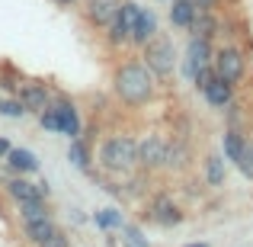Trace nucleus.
<instances>
[{
  "label": "nucleus",
  "instance_id": "obj_1",
  "mask_svg": "<svg viewBox=\"0 0 253 247\" xmlns=\"http://www.w3.org/2000/svg\"><path fill=\"white\" fill-rule=\"evenodd\" d=\"M116 90H119V97H122L125 103L141 106V103H148V99L154 97V81H151L148 68H141V64H125V68H119V74H116Z\"/></svg>",
  "mask_w": 253,
  "mask_h": 247
},
{
  "label": "nucleus",
  "instance_id": "obj_2",
  "mask_svg": "<svg viewBox=\"0 0 253 247\" xmlns=\"http://www.w3.org/2000/svg\"><path fill=\"white\" fill-rule=\"evenodd\" d=\"M99 157H103V164L112 167V170H128V167L138 161V145L125 135L109 138V142L103 145V151H99Z\"/></svg>",
  "mask_w": 253,
  "mask_h": 247
},
{
  "label": "nucleus",
  "instance_id": "obj_3",
  "mask_svg": "<svg viewBox=\"0 0 253 247\" xmlns=\"http://www.w3.org/2000/svg\"><path fill=\"white\" fill-rule=\"evenodd\" d=\"M144 58H148V68L161 77L173 71V45L167 39H148L144 42Z\"/></svg>",
  "mask_w": 253,
  "mask_h": 247
},
{
  "label": "nucleus",
  "instance_id": "obj_4",
  "mask_svg": "<svg viewBox=\"0 0 253 247\" xmlns=\"http://www.w3.org/2000/svg\"><path fill=\"white\" fill-rule=\"evenodd\" d=\"M215 77H221V81L228 84H237L244 77V55L234 49H221L215 58Z\"/></svg>",
  "mask_w": 253,
  "mask_h": 247
},
{
  "label": "nucleus",
  "instance_id": "obj_5",
  "mask_svg": "<svg viewBox=\"0 0 253 247\" xmlns=\"http://www.w3.org/2000/svg\"><path fill=\"white\" fill-rule=\"evenodd\" d=\"M55 119H58V129L64 132V135H81V119H77V109H74V103H68V99H58L55 106Z\"/></svg>",
  "mask_w": 253,
  "mask_h": 247
},
{
  "label": "nucleus",
  "instance_id": "obj_6",
  "mask_svg": "<svg viewBox=\"0 0 253 247\" xmlns=\"http://www.w3.org/2000/svg\"><path fill=\"white\" fill-rule=\"evenodd\" d=\"M164 138L161 135H148L141 145H138V161H141L144 167H161L164 164Z\"/></svg>",
  "mask_w": 253,
  "mask_h": 247
},
{
  "label": "nucleus",
  "instance_id": "obj_7",
  "mask_svg": "<svg viewBox=\"0 0 253 247\" xmlns=\"http://www.w3.org/2000/svg\"><path fill=\"white\" fill-rule=\"evenodd\" d=\"M19 103L26 106V109H48V90H45V84H26L23 93H19Z\"/></svg>",
  "mask_w": 253,
  "mask_h": 247
},
{
  "label": "nucleus",
  "instance_id": "obj_8",
  "mask_svg": "<svg viewBox=\"0 0 253 247\" xmlns=\"http://www.w3.org/2000/svg\"><path fill=\"white\" fill-rule=\"evenodd\" d=\"M119 13V0H86V16L96 26H106Z\"/></svg>",
  "mask_w": 253,
  "mask_h": 247
},
{
  "label": "nucleus",
  "instance_id": "obj_9",
  "mask_svg": "<svg viewBox=\"0 0 253 247\" xmlns=\"http://www.w3.org/2000/svg\"><path fill=\"white\" fill-rule=\"evenodd\" d=\"M202 93H205V99H209L211 106H228L231 103V84L221 81V77H215V74L209 77V84L202 87Z\"/></svg>",
  "mask_w": 253,
  "mask_h": 247
},
{
  "label": "nucleus",
  "instance_id": "obj_10",
  "mask_svg": "<svg viewBox=\"0 0 253 247\" xmlns=\"http://www.w3.org/2000/svg\"><path fill=\"white\" fill-rule=\"evenodd\" d=\"M154 32H157V19H154V13H148V10H138V19L131 23V36L128 39H135V42H148V39H154Z\"/></svg>",
  "mask_w": 253,
  "mask_h": 247
},
{
  "label": "nucleus",
  "instance_id": "obj_11",
  "mask_svg": "<svg viewBox=\"0 0 253 247\" xmlns=\"http://www.w3.org/2000/svg\"><path fill=\"white\" fill-rule=\"evenodd\" d=\"M186 58H189V61H186V71H189V74H196L199 68H205V64H209V39H192Z\"/></svg>",
  "mask_w": 253,
  "mask_h": 247
},
{
  "label": "nucleus",
  "instance_id": "obj_12",
  "mask_svg": "<svg viewBox=\"0 0 253 247\" xmlns=\"http://www.w3.org/2000/svg\"><path fill=\"white\" fill-rule=\"evenodd\" d=\"M6 161H10V167L19 170V173H29V170L39 167L36 154H32V151H23V148H10V151H6Z\"/></svg>",
  "mask_w": 253,
  "mask_h": 247
},
{
  "label": "nucleus",
  "instance_id": "obj_13",
  "mask_svg": "<svg viewBox=\"0 0 253 247\" xmlns=\"http://www.w3.org/2000/svg\"><path fill=\"white\" fill-rule=\"evenodd\" d=\"M10 196L16 199V202H29V199H42V190L39 186H32L29 180H10Z\"/></svg>",
  "mask_w": 253,
  "mask_h": 247
},
{
  "label": "nucleus",
  "instance_id": "obj_14",
  "mask_svg": "<svg viewBox=\"0 0 253 247\" xmlns=\"http://www.w3.org/2000/svg\"><path fill=\"white\" fill-rule=\"evenodd\" d=\"M154 222H161V225H176L179 222V209L173 205V199L161 196L154 202Z\"/></svg>",
  "mask_w": 253,
  "mask_h": 247
},
{
  "label": "nucleus",
  "instance_id": "obj_15",
  "mask_svg": "<svg viewBox=\"0 0 253 247\" xmlns=\"http://www.w3.org/2000/svg\"><path fill=\"white\" fill-rule=\"evenodd\" d=\"M192 16H196V6H192V0H173V6H170L173 26H189Z\"/></svg>",
  "mask_w": 253,
  "mask_h": 247
},
{
  "label": "nucleus",
  "instance_id": "obj_16",
  "mask_svg": "<svg viewBox=\"0 0 253 247\" xmlns=\"http://www.w3.org/2000/svg\"><path fill=\"white\" fill-rule=\"evenodd\" d=\"M51 231H55V225H51V218H48V215H45V218H36V222H26V235H29L36 244H39V241H45Z\"/></svg>",
  "mask_w": 253,
  "mask_h": 247
},
{
  "label": "nucleus",
  "instance_id": "obj_17",
  "mask_svg": "<svg viewBox=\"0 0 253 247\" xmlns=\"http://www.w3.org/2000/svg\"><path fill=\"white\" fill-rule=\"evenodd\" d=\"M205 177H209V183H211V186H221V183H224V161H221L218 154H211V157H209Z\"/></svg>",
  "mask_w": 253,
  "mask_h": 247
},
{
  "label": "nucleus",
  "instance_id": "obj_18",
  "mask_svg": "<svg viewBox=\"0 0 253 247\" xmlns=\"http://www.w3.org/2000/svg\"><path fill=\"white\" fill-rule=\"evenodd\" d=\"M106 26H109V42H112V45H122L125 39H128V26L122 23V16H119V13H116V16H112Z\"/></svg>",
  "mask_w": 253,
  "mask_h": 247
},
{
  "label": "nucleus",
  "instance_id": "obj_19",
  "mask_svg": "<svg viewBox=\"0 0 253 247\" xmlns=\"http://www.w3.org/2000/svg\"><path fill=\"white\" fill-rule=\"evenodd\" d=\"M241 151H244V138L237 132H224V154H228V161H237Z\"/></svg>",
  "mask_w": 253,
  "mask_h": 247
},
{
  "label": "nucleus",
  "instance_id": "obj_20",
  "mask_svg": "<svg viewBox=\"0 0 253 247\" xmlns=\"http://www.w3.org/2000/svg\"><path fill=\"white\" fill-rule=\"evenodd\" d=\"M19 205H23V218H26V222H36V218L48 215L45 205H42V199H29V202H19Z\"/></svg>",
  "mask_w": 253,
  "mask_h": 247
},
{
  "label": "nucleus",
  "instance_id": "obj_21",
  "mask_svg": "<svg viewBox=\"0 0 253 247\" xmlns=\"http://www.w3.org/2000/svg\"><path fill=\"white\" fill-rule=\"evenodd\" d=\"M164 164H167V167H183L186 164V148H183V145H170V148H164Z\"/></svg>",
  "mask_w": 253,
  "mask_h": 247
},
{
  "label": "nucleus",
  "instance_id": "obj_22",
  "mask_svg": "<svg viewBox=\"0 0 253 247\" xmlns=\"http://www.w3.org/2000/svg\"><path fill=\"white\" fill-rule=\"evenodd\" d=\"M237 164H241L244 177H250V180H253V148H250V145H244V151L237 154Z\"/></svg>",
  "mask_w": 253,
  "mask_h": 247
},
{
  "label": "nucleus",
  "instance_id": "obj_23",
  "mask_svg": "<svg viewBox=\"0 0 253 247\" xmlns=\"http://www.w3.org/2000/svg\"><path fill=\"white\" fill-rule=\"evenodd\" d=\"M0 112L10 116V119H16V116H23V112H26V106L19 103V99H3V103H0Z\"/></svg>",
  "mask_w": 253,
  "mask_h": 247
},
{
  "label": "nucleus",
  "instance_id": "obj_24",
  "mask_svg": "<svg viewBox=\"0 0 253 247\" xmlns=\"http://www.w3.org/2000/svg\"><path fill=\"white\" fill-rule=\"evenodd\" d=\"M71 161H74L77 167H86V164H90V161H86V148H84L81 142L71 145Z\"/></svg>",
  "mask_w": 253,
  "mask_h": 247
},
{
  "label": "nucleus",
  "instance_id": "obj_25",
  "mask_svg": "<svg viewBox=\"0 0 253 247\" xmlns=\"http://www.w3.org/2000/svg\"><path fill=\"white\" fill-rule=\"evenodd\" d=\"M39 244H42V247H68V238H64L61 231L55 228V231H51L48 238H45V241H39Z\"/></svg>",
  "mask_w": 253,
  "mask_h": 247
},
{
  "label": "nucleus",
  "instance_id": "obj_26",
  "mask_svg": "<svg viewBox=\"0 0 253 247\" xmlns=\"http://www.w3.org/2000/svg\"><path fill=\"white\" fill-rule=\"evenodd\" d=\"M96 225H122V215H116V212H99Z\"/></svg>",
  "mask_w": 253,
  "mask_h": 247
},
{
  "label": "nucleus",
  "instance_id": "obj_27",
  "mask_svg": "<svg viewBox=\"0 0 253 247\" xmlns=\"http://www.w3.org/2000/svg\"><path fill=\"white\" fill-rule=\"evenodd\" d=\"M125 235L131 238V244H135V247H148V241L141 238V231H138V228H125Z\"/></svg>",
  "mask_w": 253,
  "mask_h": 247
},
{
  "label": "nucleus",
  "instance_id": "obj_28",
  "mask_svg": "<svg viewBox=\"0 0 253 247\" xmlns=\"http://www.w3.org/2000/svg\"><path fill=\"white\" fill-rule=\"evenodd\" d=\"M218 0H192V6H202V10H211Z\"/></svg>",
  "mask_w": 253,
  "mask_h": 247
},
{
  "label": "nucleus",
  "instance_id": "obj_29",
  "mask_svg": "<svg viewBox=\"0 0 253 247\" xmlns=\"http://www.w3.org/2000/svg\"><path fill=\"white\" fill-rule=\"evenodd\" d=\"M6 151H10V145H6L3 138H0V157H6Z\"/></svg>",
  "mask_w": 253,
  "mask_h": 247
},
{
  "label": "nucleus",
  "instance_id": "obj_30",
  "mask_svg": "<svg viewBox=\"0 0 253 247\" xmlns=\"http://www.w3.org/2000/svg\"><path fill=\"white\" fill-rule=\"evenodd\" d=\"M58 3H74V0H58Z\"/></svg>",
  "mask_w": 253,
  "mask_h": 247
},
{
  "label": "nucleus",
  "instance_id": "obj_31",
  "mask_svg": "<svg viewBox=\"0 0 253 247\" xmlns=\"http://www.w3.org/2000/svg\"><path fill=\"white\" fill-rule=\"evenodd\" d=\"M189 247H205V244H189Z\"/></svg>",
  "mask_w": 253,
  "mask_h": 247
}]
</instances>
